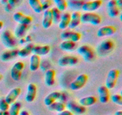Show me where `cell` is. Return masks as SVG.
Here are the masks:
<instances>
[{"label": "cell", "instance_id": "12", "mask_svg": "<svg viewBox=\"0 0 122 115\" xmlns=\"http://www.w3.org/2000/svg\"><path fill=\"white\" fill-rule=\"evenodd\" d=\"M13 18L15 22L20 25H29L32 22V17L29 16L25 15L21 12H16L13 16Z\"/></svg>", "mask_w": 122, "mask_h": 115}, {"label": "cell", "instance_id": "23", "mask_svg": "<svg viewBox=\"0 0 122 115\" xmlns=\"http://www.w3.org/2000/svg\"><path fill=\"white\" fill-rule=\"evenodd\" d=\"M41 66L40 56L33 54L30 58L29 69L31 71L35 72L38 70Z\"/></svg>", "mask_w": 122, "mask_h": 115}, {"label": "cell", "instance_id": "25", "mask_svg": "<svg viewBox=\"0 0 122 115\" xmlns=\"http://www.w3.org/2000/svg\"><path fill=\"white\" fill-rule=\"evenodd\" d=\"M70 13L69 12H66L61 14L59 23H58V28L60 29L65 30L69 26V23L70 21Z\"/></svg>", "mask_w": 122, "mask_h": 115}, {"label": "cell", "instance_id": "40", "mask_svg": "<svg viewBox=\"0 0 122 115\" xmlns=\"http://www.w3.org/2000/svg\"><path fill=\"white\" fill-rule=\"evenodd\" d=\"M25 40H26V43H31L32 41V37H31L30 35H27L25 38Z\"/></svg>", "mask_w": 122, "mask_h": 115}, {"label": "cell", "instance_id": "20", "mask_svg": "<svg viewBox=\"0 0 122 115\" xmlns=\"http://www.w3.org/2000/svg\"><path fill=\"white\" fill-rule=\"evenodd\" d=\"M81 13L78 11H75L70 14V21L68 28L73 29L77 28L81 24Z\"/></svg>", "mask_w": 122, "mask_h": 115}, {"label": "cell", "instance_id": "9", "mask_svg": "<svg viewBox=\"0 0 122 115\" xmlns=\"http://www.w3.org/2000/svg\"><path fill=\"white\" fill-rule=\"evenodd\" d=\"M102 4V0H93V1H87L83 3L81 8L85 12L93 13L100 8Z\"/></svg>", "mask_w": 122, "mask_h": 115}, {"label": "cell", "instance_id": "22", "mask_svg": "<svg viewBox=\"0 0 122 115\" xmlns=\"http://www.w3.org/2000/svg\"><path fill=\"white\" fill-rule=\"evenodd\" d=\"M61 95V93L58 91H54V92H51L44 98V104L47 107L49 106L51 104L58 100L60 98Z\"/></svg>", "mask_w": 122, "mask_h": 115}, {"label": "cell", "instance_id": "7", "mask_svg": "<svg viewBox=\"0 0 122 115\" xmlns=\"http://www.w3.org/2000/svg\"><path fill=\"white\" fill-rule=\"evenodd\" d=\"M24 68L25 63L21 61H18L13 65L10 71L11 77L13 80L17 81L21 79Z\"/></svg>", "mask_w": 122, "mask_h": 115}, {"label": "cell", "instance_id": "45", "mask_svg": "<svg viewBox=\"0 0 122 115\" xmlns=\"http://www.w3.org/2000/svg\"><path fill=\"white\" fill-rule=\"evenodd\" d=\"M114 115H122V110H119V111H116Z\"/></svg>", "mask_w": 122, "mask_h": 115}, {"label": "cell", "instance_id": "8", "mask_svg": "<svg viewBox=\"0 0 122 115\" xmlns=\"http://www.w3.org/2000/svg\"><path fill=\"white\" fill-rule=\"evenodd\" d=\"M66 107L67 108L68 110L72 113L73 115H82L85 113L86 111V109L85 107L82 106L74 101H70L68 102L67 105H66Z\"/></svg>", "mask_w": 122, "mask_h": 115}, {"label": "cell", "instance_id": "42", "mask_svg": "<svg viewBox=\"0 0 122 115\" xmlns=\"http://www.w3.org/2000/svg\"><path fill=\"white\" fill-rule=\"evenodd\" d=\"M117 2V4L118 7L119 8H121L122 6V0H116Z\"/></svg>", "mask_w": 122, "mask_h": 115}, {"label": "cell", "instance_id": "4", "mask_svg": "<svg viewBox=\"0 0 122 115\" xmlns=\"http://www.w3.org/2000/svg\"><path fill=\"white\" fill-rule=\"evenodd\" d=\"M77 52L86 62H91L95 58L94 50L88 45H82L77 49Z\"/></svg>", "mask_w": 122, "mask_h": 115}, {"label": "cell", "instance_id": "41", "mask_svg": "<svg viewBox=\"0 0 122 115\" xmlns=\"http://www.w3.org/2000/svg\"><path fill=\"white\" fill-rule=\"evenodd\" d=\"M19 115H30V114L26 110H23L21 111H20Z\"/></svg>", "mask_w": 122, "mask_h": 115}, {"label": "cell", "instance_id": "35", "mask_svg": "<svg viewBox=\"0 0 122 115\" xmlns=\"http://www.w3.org/2000/svg\"><path fill=\"white\" fill-rule=\"evenodd\" d=\"M111 99H112V102L116 104V105H122V95L119 94V93H116V94H113L111 96Z\"/></svg>", "mask_w": 122, "mask_h": 115}, {"label": "cell", "instance_id": "10", "mask_svg": "<svg viewBox=\"0 0 122 115\" xmlns=\"http://www.w3.org/2000/svg\"><path fill=\"white\" fill-rule=\"evenodd\" d=\"M79 62L78 58L72 55H67L60 58L58 59V65L61 67H67V66H73Z\"/></svg>", "mask_w": 122, "mask_h": 115}, {"label": "cell", "instance_id": "26", "mask_svg": "<svg viewBox=\"0 0 122 115\" xmlns=\"http://www.w3.org/2000/svg\"><path fill=\"white\" fill-rule=\"evenodd\" d=\"M34 45L32 43H28L27 45L25 46L22 49L19 50L18 56L21 58H26L27 56H29L31 53H32V50Z\"/></svg>", "mask_w": 122, "mask_h": 115}, {"label": "cell", "instance_id": "5", "mask_svg": "<svg viewBox=\"0 0 122 115\" xmlns=\"http://www.w3.org/2000/svg\"><path fill=\"white\" fill-rule=\"evenodd\" d=\"M88 80V77L85 74H81L70 84V89L71 91H78L84 87Z\"/></svg>", "mask_w": 122, "mask_h": 115}, {"label": "cell", "instance_id": "17", "mask_svg": "<svg viewBox=\"0 0 122 115\" xmlns=\"http://www.w3.org/2000/svg\"><path fill=\"white\" fill-rule=\"evenodd\" d=\"M98 93L99 95V101L101 103L106 104L109 101L110 95L109 89L106 86H100L98 88Z\"/></svg>", "mask_w": 122, "mask_h": 115}, {"label": "cell", "instance_id": "16", "mask_svg": "<svg viewBox=\"0 0 122 115\" xmlns=\"http://www.w3.org/2000/svg\"><path fill=\"white\" fill-rule=\"evenodd\" d=\"M19 49H9L2 52L0 56V59L3 62H7L12 59H15L17 56H18Z\"/></svg>", "mask_w": 122, "mask_h": 115}, {"label": "cell", "instance_id": "36", "mask_svg": "<svg viewBox=\"0 0 122 115\" xmlns=\"http://www.w3.org/2000/svg\"><path fill=\"white\" fill-rule=\"evenodd\" d=\"M10 107V104L7 103L4 98H0V111H8Z\"/></svg>", "mask_w": 122, "mask_h": 115}, {"label": "cell", "instance_id": "29", "mask_svg": "<svg viewBox=\"0 0 122 115\" xmlns=\"http://www.w3.org/2000/svg\"><path fill=\"white\" fill-rule=\"evenodd\" d=\"M29 25H20L19 24L14 31V35L16 38H23L24 36L26 35L27 31H28Z\"/></svg>", "mask_w": 122, "mask_h": 115}, {"label": "cell", "instance_id": "13", "mask_svg": "<svg viewBox=\"0 0 122 115\" xmlns=\"http://www.w3.org/2000/svg\"><path fill=\"white\" fill-rule=\"evenodd\" d=\"M116 31V28L114 27V26L106 25L98 29L97 31V36L99 37H108L114 34Z\"/></svg>", "mask_w": 122, "mask_h": 115}, {"label": "cell", "instance_id": "14", "mask_svg": "<svg viewBox=\"0 0 122 115\" xmlns=\"http://www.w3.org/2000/svg\"><path fill=\"white\" fill-rule=\"evenodd\" d=\"M37 94V87L34 83H29L27 85L25 100L27 103H30L34 101Z\"/></svg>", "mask_w": 122, "mask_h": 115}, {"label": "cell", "instance_id": "31", "mask_svg": "<svg viewBox=\"0 0 122 115\" xmlns=\"http://www.w3.org/2000/svg\"><path fill=\"white\" fill-rule=\"evenodd\" d=\"M29 4L35 13H41L43 12L42 2L40 0H29Z\"/></svg>", "mask_w": 122, "mask_h": 115}, {"label": "cell", "instance_id": "18", "mask_svg": "<svg viewBox=\"0 0 122 115\" xmlns=\"http://www.w3.org/2000/svg\"><path fill=\"white\" fill-rule=\"evenodd\" d=\"M20 93H21V89L20 87H14V88L12 89L7 93V95L4 98L6 101H7V103L10 105L12 103L16 101V99H17L19 96L20 95Z\"/></svg>", "mask_w": 122, "mask_h": 115}, {"label": "cell", "instance_id": "38", "mask_svg": "<svg viewBox=\"0 0 122 115\" xmlns=\"http://www.w3.org/2000/svg\"><path fill=\"white\" fill-rule=\"evenodd\" d=\"M52 6V1L51 0H45L42 2L43 11H45L48 9H50V7Z\"/></svg>", "mask_w": 122, "mask_h": 115}, {"label": "cell", "instance_id": "48", "mask_svg": "<svg viewBox=\"0 0 122 115\" xmlns=\"http://www.w3.org/2000/svg\"><path fill=\"white\" fill-rule=\"evenodd\" d=\"M2 1V0H0V1Z\"/></svg>", "mask_w": 122, "mask_h": 115}, {"label": "cell", "instance_id": "34", "mask_svg": "<svg viewBox=\"0 0 122 115\" xmlns=\"http://www.w3.org/2000/svg\"><path fill=\"white\" fill-rule=\"evenodd\" d=\"M51 10L52 15V19H53V22L55 23H58L60 20L61 18V12L59 10L57 9L56 7H54Z\"/></svg>", "mask_w": 122, "mask_h": 115}, {"label": "cell", "instance_id": "46", "mask_svg": "<svg viewBox=\"0 0 122 115\" xmlns=\"http://www.w3.org/2000/svg\"><path fill=\"white\" fill-rule=\"evenodd\" d=\"M4 26V23L3 22H2V21H0V31H1V29H2V27H3Z\"/></svg>", "mask_w": 122, "mask_h": 115}, {"label": "cell", "instance_id": "37", "mask_svg": "<svg viewBox=\"0 0 122 115\" xmlns=\"http://www.w3.org/2000/svg\"><path fill=\"white\" fill-rule=\"evenodd\" d=\"M69 6L72 8H82V5L83 4V1H75V0H71L70 2H69Z\"/></svg>", "mask_w": 122, "mask_h": 115}, {"label": "cell", "instance_id": "15", "mask_svg": "<svg viewBox=\"0 0 122 115\" xmlns=\"http://www.w3.org/2000/svg\"><path fill=\"white\" fill-rule=\"evenodd\" d=\"M108 14L111 17H116L120 14V9L116 0H110L107 3Z\"/></svg>", "mask_w": 122, "mask_h": 115}, {"label": "cell", "instance_id": "44", "mask_svg": "<svg viewBox=\"0 0 122 115\" xmlns=\"http://www.w3.org/2000/svg\"><path fill=\"white\" fill-rule=\"evenodd\" d=\"M0 115H10V114L8 111H0Z\"/></svg>", "mask_w": 122, "mask_h": 115}, {"label": "cell", "instance_id": "21", "mask_svg": "<svg viewBox=\"0 0 122 115\" xmlns=\"http://www.w3.org/2000/svg\"><path fill=\"white\" fill-rule=\"evenodd\" d=\"M51 50V47L48 45L34 46L32 50V54L38 56H45L48 55Z\"/></svg>", "mask_w": 122, "mask_h": 115}, {"label": "cell", "instance_id": "6", "mask_svg": "<svg viewBox=\"0 0 122 115\" xmlns=\"http://www.w3.org/2000/svg\"><path fill=\"white\" fill-rule=\"evenodd\" d=\"M120 72L117 69H112L108 72L106 80L105 86L108 89H112L115 87L119 78Z\"/></svg>", "mask_w": 122, "mask_h": 115}, {"label": "cell", "instance_id": "39", "mask_svg": "<svg viewBox=\"0 0 122 115\" xmlns=\"http://www.w3.org/2000/svg\"><path fill=\"white\" fill-rule=\"evenodd\" d=\"M57 115H73L71 112H70L69 110H63V111H61V112L58 113Z\"/></svg>", "mask_w": 122, "mask_h": 115}, {"label": "cell", "instance_id": "3", "mask_svg": "<svg viewBox=\"0 0 122 115\" xmlns=\"http://www.w3.org/2000/svg\"><path fill=\"white\" fill-rule=\"evenodd\" d=\"M114 48V43L110 39H106L101 41L97 48L98 54L104 56L112 52Z\"/></svg>", "mask_w": 122, "mask_h": 115}, {"label": "cell", "instance_id": "33", "mask_svg": "<svg viewBox=\"0 0 122 115\" xmlns=\"http://www.w3.org/2000/svg\"><path fill=\"white\" fill-rule=\"evenodd\" d=\"M53 1L56 4V8L61 12L65 11L67 8L68 3L66 0H53Z\"/></svg>", "mask_w": 122, "mask_h": 115}, {"label": "cell", "instance_id": "28", "mask_svg": "<svg viewBox=\"0 0 122 115\" xmlns=\"http://www.w3.org/2000/svg\"><path fill=\"white\" fill-rule=\"evenodd\" d=\"M97 101L96 97L94 96H88L81 98L79 101V104L83 107L91 106L95 104Z\"/></svg>", "mask_w": 122, "mask_h": 115}, {"label": "cell", "instance_id": "27", "mask_svg": "<svg viewBox=\"0 0 122 115\" xmlns=\"http://www.w3.org/2000/svg\"><path fill=\"white\" fill-rule=\"evenodd\" d=\"M76 43L71 41H63L60 43V49L63 51L72 52L76 48Z\"/></svg>", "mask_w": 122, "mask_h": 115}, {"label": "cell", "instance_id": "30", "mask_svg": "<svg viewBox=\"0 0 122 115\" xmlns=\"http://www.w3.org/2000/svg\"><path fill=\"white\" fill-rule=\"evenodd\" d=\"M49 110L52 111H56L60 113L66 109V105L61 101H56L48 106Z\"/></svg>", "mask_w": 122, "mask_h": 115}, {"label": "cell", "instance_id": "32", "mask_svg": "<svg viewBox=\"0 0 122 115\" xmlns=\"http://www.w3.org/2000/svg\"><path fill=\"white\" fill-rule=\"evenodd\" d=\"M21 105V103L18 101H15L10 104L8 109L10 115H19L20 111Z\"/></svg>", "mask_w": 122, "mask_h": 115}, {"label": "cell", "instance_id": "47", "mask_svg": "<svg viewBox=\"0 0 122 115\" xmlns=\"http://www.w3.org/2000/svg\"><path fill=\"white\" fill-rule=\"evenodd\" d=\"M2 75H0V81H1V80H2Z\"/></svg>", "mask_w": 122, "mask_h": 115}, {"label": "cell", "instance_id": "24", "mask_svg": "<svg viewBox=\"0 0 122 115\" xmlns=\"http://www.w3.org/2000/svg\"><path fill=\"white\" fill-rule=\"evenodd\" d=\"M45 83L48 86H52L56 81V71L52 69H48L45 74Z\"/></svg>", "mask_w": 122, "mask_h": 115}, {"label": "cell", "instance_id": "2", "mask_svg": "<svg viewBox=\"0 0 122 115\" xmlns=\"http://www.w3.org/2000/svg\"><path fill=\"white\" fill-rule=\"evenodd\" d=\"M81 21L82 23L91 24L94 26H97L101 22V17L99 14L94 13H85L81 14Z\"/></svg>", "mask_w": 122, "mask_h": 115}, {"label": "cell", "instance_id": "19", "mask_svg": "<svg viewBox=\"0 0 122 115\" xmlns=\"http://www.w3.org/2000/svg\"><path fill=\"white\" fill-rule=\"evenodd\" d=\"M53 23L52 12L51 9H48L44 11L42 20V26L44 29H48L52 25Z\"/></svg>", "mask_w": 122, "mask_h": 115}, {"label": "cell", "instance_id": "43", "mask_svg": "<svg viewBox=\"0 0 122 115\" xmlns=\"http://www.w3.org/2000/svg\"><path fill=\"white\" fill-rule=\"evenodd\" d=\"M19 43H20V44H25V43H26V40H25V38H20V40H19Z\"/></svg>", "mask_w": 122, "mask_h": 115}, {"label": "cell", "instance_id": "1", "mask_svg": "<svg viewBox=\"0 0 122 115\" xmlns=\"http://www.w3.org/2000/svg\"><path fill=\"white\" fill-rule=\"evenodd\" d=\"M2 44L9 49H14L17 46V41L14 35L10 30H5L1 36Z\"/></svg>", "mask_w": 122, "mask_h": 115}, {"label": "cell", "instance_id": "11", "mask_svg": "<svg viewBox=\"0 0 122 115\" xmlns=\"http://www.w3.org/2000/svg\"><path fill=\"white\" fill-rule=\"evenodd\" d=\"M61 38L63 41H71L77 43L81 40V34L73 31H64L61 34Z\"/></svg>", "mask_w": 122, "mask_h": 115}]
</instances>
